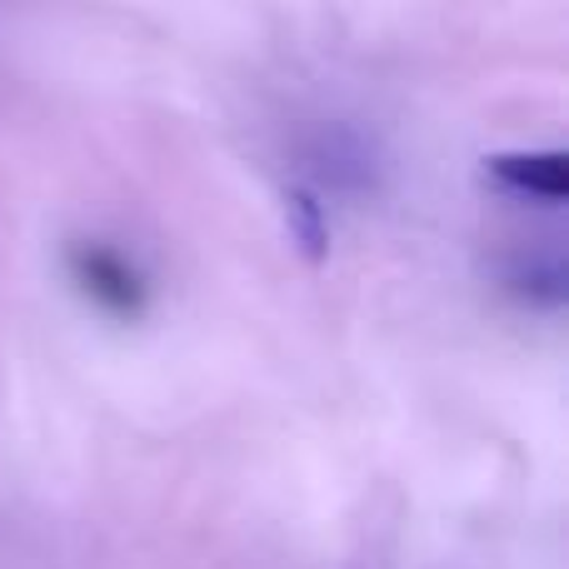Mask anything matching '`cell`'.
<instances>
[{
    "label": "cell",
    "instance_id": "obj_1",
    "mask_svg": "<svg viewBox=\"0 0 569 569\" xmlns=\"http://www.w3.org/2000/svg\"><path fill=\"white\" fill-rule=\"evenodd\" d=\"M70 284L110 320H140L150 305V280L126 250L106 246V240H76L66 250Z\"/></svg>",
    "mask_w": 569,
    "mask_h": 569
},
{
    "label": "cell",
    "instance_id": "obj_2",
    "mask_svg": "<svg viewBox=\"0 0 569 569\" xmlns=\"http://www.w3.org/2000/svg\"><path fill=\"white\" fill-rule=\"evenodd\" d=\"M490 180L520 200H540V206H565L569 196V156L565 150H520V156H495L485 160Z\"/></svg>",
    "mask_w": 569,
    "mask_h": 569
}]
</instances>
